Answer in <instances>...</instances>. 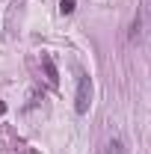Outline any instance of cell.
<instances>
[{
    "instance_id": "3",
    "label": "cell",
    "mask_w": 151,
    "mask_h": 154,
    "mask_svg": "<svg viewBox=\"0 0 151 154\" xmlns=\"http://www.w3.org/2000/svg\"><path fill=\"white\" fill-rule=\"evenodd\" d=\"M139 33H142V15H136L131 24V38H139Z\"/></svg>"
},
{
    "instance_id": "4",
    "label": "cell",
    "mask_w": 151,
    "mask_h": 154,
    "mask_svg": "<svg viewBox=\"0 0 151 154\" xmlns=\"http://www.w3.org/2000/svg\"><path fill=\"white\" fill-rule=\"evenodd\" d=\"M107 154H125V145H122V139H110V145H107Z\"/></svg>"
},
{
    "instance_id": "6",
    "label": "cell",
    "mask_w": 151,
    "mask_h": 154,
    "mask_svg": "<svg viewBox=\"0 0 151 154\" xmlns=\"http://www.w3.org/2000/svg\"><path fill=\"white\" fill-rule=\"evenodd\" d=\"M148 21H151V15H148Z\"/></svg>"
},
{
    "instance_id": "5",
    "label": "cell",
    "mask_w": 151,
    "mask_h": 154,
    "mask_svg": "<svg viewBox=\"0 0 151 154\" xmlns=\"http://www.w3.org/2000/svg\"><path fill=\"white\" fill-rule=\"evenodd\" d=\"M74 6H77V0H59V12H62V15H71Z\"/></svg>"
},
{
    "instance_id": "2",
    "label": "cell",
    "mask_w": 151,
    "mask_h": 154,
    "mask_svg": "<svg viewBox=\"0 0 151 154\" xmlns=\"http://www.w3.org/2000/svg\"><path fill=\"white\" fill-rule=\"evenodd\" d=\"M42 68H45V74H48V83H51V86H57V83H59V71H57V62H54L51 54H45V57H42Z\"/></svg>"
},
{
    "instance_id": "1",
    "label": "cell",
    "mask_w": 151,
    "mask_h": 154,
    "mask_svg": "<svg viewBox=\"0 0 151 154\" xmlns=\"http://www.w3.org/2000/svg\"><path fill=\"white\" fill-rule=\"evenodd\" d=\"M89 104H92V77L80 74L77 77V95H74V113L86 116L89 113Z\"/></svg>"
}]
</instances>
